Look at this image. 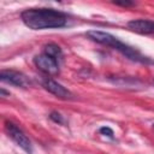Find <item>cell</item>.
I'll use <instances>...</instances> for the list:
<instances>
[{
    "instance_id": "obj_1",
    "label": "cell",
    "mask_w": 154,
    "mask_h": 154,
    "mask_svg": "<svg viewBox=\"0 0 154 154\" xmlns=\"http://www.w3.org/2000/svg\"><path fill=\"white\" fill-rule=\"evenodd\" d=\"M20 19L29 29L45 30V29H60L69 24L70 17L67 13L48 8V7H31L20 13Z\"/></svg>"
},
{
    "instance_id": "obj_2",
    "label": "cell",
    "mask_w": 154,
    "mask_h": 154,
    "mask_svg": "<svg viewBox=\"0 0 154 154\" xmlns=\"http://www.w3.org/2000/svg\"><path fill=\"white\" fill-rule=\"evenodd\" d=\"M88 38H90L91 41L107 46L117 52H119L120 54H123L125 58L130 59L131 61H136V63H141V64H153L154 61L149 58L146 57L144 54H142L137 48L129 46L128 43L120 41L117 36L106 32V31H101V30H90L87 32Z\"/></svg>"
},
{
    "instance_id": "obj_3",
    "label": "cell",
    "mask_w": 154,
    "mask_h": 154,
    "mask_svg": "<svg viewBox=\"0 0 154 154\" xmlns=\"http://www.w3.org/2000/svg\"><path fill=\"white\" fill-rule=\"evenodd\" d=\"M5 130L8 135V137L18 146L20 147L26 154H31L32 153V144L30 142V140L28 138V136L23 132V130L16 125L14 123L6 120L5 122Z\"/></svg>"
},
{
    "instance_id": "obj_4",
    "label": "cell",
    "mask_w": 154,
    "mask_h": 154,
    "mask_svg": "<svg viewBox=\"0 0 154 154\" xmlns=\"http://www.w3.org/2000/svg\"><path fill=\"white\" fill-rule=\"evenodd\" d=\"M0 79L4 83H7L14 87H20V88H28L31 84L28 76H25L20 71L11 70V69H2L0 71Z\"/></svg>"
},
{
    "instance_id": "obj_5",
    "label": "cell",
    "mask_w": 154,
    "mask_h": 154,
    "mask_svg": "<svg viewBox=\"0 0 154 154\" xmlns=\"http://www.w3.org/2000/svg\"><path fill=\"white\" fill-rule=\"evenodd\" d=\"M41 84H42V87H43L48 93L53 94L54 96H57V97H59V99H63V100H71V99L73 97L72 93H71L67 88H65L61 83L57 82L55 79H53V78H51V77H45V78H42Z\"/></svg>"
},
{
    "instance_id": "obj_6",
    "label": "cell",
    "mask_w": 154,
    "mask_h": 154,
    "mask_svg": "<svg viewBox=\"0 0 154 154\" xmlns=\"http://www.w3.org/2000/svg\"><path fill=\"white\" fill-rule=\"evenodd\" d=\"M34 64L36 65V67L40 71H42V72H45L47 75L54 76V75L59 73V63L55 59H53L52 57H49V55H47L45 53L35 55Z\"/></svg>"
},
{
    "instance_id": "obj_7",
    "label": "cell",
    "mask_w": 154,
    "mask_h": 154,
    "mask_svg": "<svg viewBox=\"0 0 154 154\" xmlns=\"http://www.w3.org/2000/svg\"><path fill=\"white\" fill-rule=\"evenodd\" d=\"M128 28L135 32L143 35H153L154 34V20L150 19H131L128 22Z\"/></svg>"
},
{
    "instance_id": "obj_8",
    "label": "cell",
    "mask_w": 154,
    "mask_h": 154,
    "mask_svg": "<svg viewBox=\"0 0 154 154\" xmlns=\"http://www.w3.org/2000/svg\"><path fill=\"white\" fill-rule=\"evenodd\" d=\"M43 53L49 55V57H52L58 63L63 59V49L60 48V46H58L57 43H53V42L46 43L43 46Z\"/></svg>"
},
{
    "instance_id": "obj_9",
    "label": "cell",
    "mask_w": 154,
    "mask_h": 154,
    "mask_svg": "<svg viewBox=\"0 0 154 154\" xmlns=\"http://www.w3.org/2000/svg\"><path fill=\"white\" fill-rule=\"evenodd\" d=\"M49 119H51L52 122L57 123V124H60V125L65 124L64 117H63V116H61L59 112H57V111H52V112L49 113Z\"/></svg>"
},
{
    "instance_id": "obj_10",
    "label": "cell",
    "mask_w": 154,
    "mask_h": 154,
    "mask_svg": "<svg viewBox=\"0 0 154 154\" xmlns=\"http://www.w3.org/2000/svg\"><path fill=\"white\" fill-rule=\"evenodd\" d=\"M99 132L101 134V135H103V136H107V137H109V138H113L114 136V134H113V130L111 129V128H108V126H102V128H100L99 129Z\"/></svg>"
},
{
    "instance_id": "obj_11",
    "label": "cell",
    "mask_w": 154,
    "mask_h": 154,
    "mask_svg": "<svg viewBox=\"0 0 154 154\" xmlns=\"http://www.w3.org/2000/svg\"><path fill=\"white\" fill-rule=\"evenodd\" d=\"M112 2H113L114 5L122 6V7H131V6H135V5H136L134 1H130V0H123V1L117 0V1H112Z\"/></svg>"
},
{
    "instance_id": "obj_12",
    "label": "cell",
    "mask_w": 154,
    "mask_h": 154,
    "mask_svg": "<svg viewBox=\"0 0 154 154\" xmlns=\"http://www.w3.org/2000/svg\"><path fill=\"white\" fill-rule=\"evenodd\" d=\"M6 95H10V91H6L4 88L0 89V96H6Z\"/></svg>"
}]
</instances>
